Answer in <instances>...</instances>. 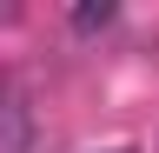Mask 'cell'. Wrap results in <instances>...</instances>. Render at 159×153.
Returning <instances> with one entry per match:
<instances>
[{"label":"cell","mask_w":159,"mask_h":153,"mask_svg":"<svg viewBox=\"0 0 159 153\" xmlns=\"http://www.w3.org/2000/svg\"><path fill=\"white\" fill-rule=\"evenodd\" d=\"M113 0H86V7H73V33H99V27H113Z\"/></svg>","instance_id":"2"},{"label":"cell","mask_w":159,"mask_h":153,"mask_svg":"<svg viewBox=\"0 0 159 153\" xmlns=\"http://www.w3.org/2000/svg\"><path fill=\"white\" fill-rule=\"evenodd\" d=\"M113 153H133V146H113Z\"/></svg>","instance_id":"3"},{"label":"cell","mask_w":159,"mask_h":153,"mask_svg":"<svg viewBox=\"0 0 159 153\" xmlns=\"http://www.w3.org/2000/svg\"><path fill=\"white\" fill-rule=\"evenodd\" d=\"M0 127H7V146H13V153H27V93H20V87H7Z\"/></svg>","instance_id":"1"}]
</instances>
